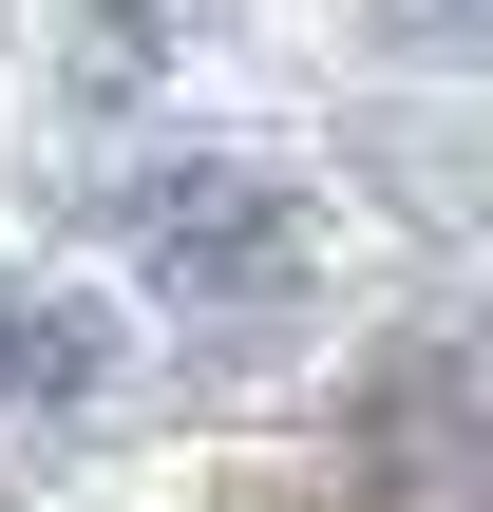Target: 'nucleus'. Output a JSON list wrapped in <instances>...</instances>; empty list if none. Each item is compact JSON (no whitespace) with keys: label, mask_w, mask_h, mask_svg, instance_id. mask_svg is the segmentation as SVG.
I'll return each instance as SVG.
<instances>
[{"label":"nucleus","mask_w":493,"mask_h":512,"mask_svg":"<svg viewBox=\"0 0 493 512\" xmlns=\"http://www.w3.org/2000/svg\"><path fill=\"white\" fill-rule=\"evenodd\" d=\"M399 57H493V0H380Z\"/></svg>","instance_id":"obj_4"},{"label":"nucleus","mask_w":493,"mask_h":512,"mask_svg":"<svg viewBox=\"0 0 493 512\" xmlns=\"http://www.w3.org/2000/svg\"><path fill=\"white\" fill-rule=\"evenodd\" d=\"M76 399H95V323L76 304H19L0 323V418H76Z\"/></svg>","instance_id":"obj_3"},{"label":"nucleus","mask_w":493,"mask_h":512,"mask_svg":"<svg viewBox=\"0 0 493 512\" xmlns=\"http://www.w3.org/2000/svg\"><path fill=\"white\" fill-rule=\"evenodd\" d=\"M361 512H493V361L418 342L361 399Z\"/></svg>","instance_id":"obj_2"},{"label":"nucleus","mask_w":493,"mask_h":512,"mask_svg":"<svg viewBox=\"0 0 493 512\" xmlns=\"http://www.w3.org/2000/svg\"><path fill=\"white\" fill-rule=\"evenodd\" d=\"M133 266H152L171 304H285V285H304V190H285V171L190 152V171H152V190H133Z\"/></svg>","instance_id":"obj_1"}]
</instances>
